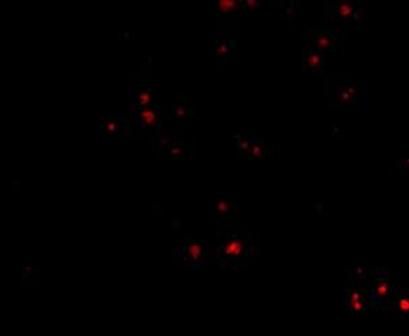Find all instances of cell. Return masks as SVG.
Wrapping results in <instances>:
<instances>
[{
  "label": "cell",
  "instance_id": "6da1fadb",
  "mask_svg": "<svg viewBox=\"0 0 409 336\" xmlns=\"http://www.w3.org/2000/svg\"><path fill=\"white\" fill-rule=\"evenodd\" d=\"M332 88L333 108L342 114L350 111H358L365 108V97L357 90V83L354 77L347 76L335 81Z\"/></svg>",
  "mask_w": 409,
  "mask_h": 336
},
{
  "label": "cell",
  "instance_id": "7a4b0ae2",
  "mask_svg": "<svg viewBox=\"0 0 409 336\" xmlns=\"http://www.w3.org/2000/svg\"><path fill=\"white\" fill-rule=\"evenodd\" d=\"M326 8L339 24H359L366 18L361 0H326Z\"/></svg>",
  "mask_w": 409,
  "mask_h": 336
},
{
  "label": "cell",
  "instance_id": "3957f363",
  "mask_svg": "<svg viewBox=\"0 0 409 336\" xmlns=\"http://www.w3.org/2000/svg\"><path fill=\"white\" fill-rule=\"evenodd\" d=\"M338 31L335 30H316L311 34V39L314 43V48L320 52H338L339 39Z\"/></svg>",
  "mask_w": 409,
  "mask_h": 336
},
{
  "label": "cell",
  "instance_id": "277c9868",
  "mask_svg": "<svg viewBox=\"0 0 409 336\" xmlns=\"http://www.w3.org/2000/svg\"><path fill=\"white\" fill-rule=\"evenodd\" d=\"M304 69L310 73H319L324 69V56L320 50L312 49L304 54Z\"/></svg>",
  "mask_w": 409,
  "mask_h": 336
},
{
  "label": "cell",
  "instance_id": "5b68a950",
  "mask_svg": "<svg viewBox=\"0 0 409 336\" xmlns=\"http://www.w3.org/2000/svg\"><path fill=\"white\" fill-rule=\"evenodd\" d=\"M347 309H351V311H361L365 303H366V297L365 294L362 293L361 290H348L347 292Z\"/></svg>",
  "mask_w": 409,
  "mask_h": 336
},
{
  "label": "cell",
  "instance_id": "8992f818",
  "mask_svg": "<svg viewBox=\"0 0 409 336\" xmlns=\"http://www.w3.org/2000/svg\"><path fill=\"white\" fill-rule=\"evenodd\" d=\"M373 297L378 301H385L389 297V285H388V275L384 274L376 281V288L373 290Z\"/></svg>",
  "mask_w": 409,
  "mask_h": 336
},
{
  "label": "cell",
  "instance_id": "52a82bcc",
  "mask_svg": "<svg viewBox=\"0 0 409 336\" xmlns=\"http://www.w3.org/2000/svg\"><path fill=\"white\" fill-rule=\"evenodd\" d=\"M393 308L396 312H399L403 316H409V293L403 292L399 294V297L396 298L393 303Z\"/></svg>",
  "mask_w": 409,
  "mask_h": 336
},
{
  "label": "cell",
  "instance_id": "ba28073f",
  "mask_svg": "<svg viewBox=\"0 0 409 336\" xmlns=\"http://www.w3.org/2000/svg\"><path fill=\"white\" fill-rule=\"evenodd\" d=\"M218 5L220 12H231L237 7V0H219Z\"/></svg>",
  "mask_w": 409,
  "mask_h": 336
},
{
  "label": "cell",
  "instance_id": "9c48e42d",
  "mask_svg": "<svg viewBox=\"0 0 409 336\" xmlns=\"http://www.w3.org/2000/svg\"><path fill=\"white\" fill-rule=\"evenodd\" d=\"M142 122H143V123L148 124V126H153V124L156 123V116H154V114H153V111H150V109H146V111H143V112H142Z\"/></svg>",
  "mask_w": 409,
  "mask_h": 336
},
{
  "label": "cell",
  "instance_id": "30bf717a",
  "mask_svg": "<svg viewBox=\"0 0 409 336\" xmlns=\"http://www.w3.org/2000/svg\"><path fill=\"white\" fill-rule=\"evenodd\" d=\"M237 1H242V3H245V5L246 7H248V8H254V7H257L258 5V0H237Z\"/></svg>",
  "mask_w": 409,
  "mask_h": 336
},
{
  "label": "cell",
  "instance_id": "8fae6325",
  "mask_svg": "<svg viewBox=\"0 0 409 336\" xmlns=\"http://www.w3.org/2000/svg\"><path fill=\"white\" fill-rule=\"evenodd\" d=\"M149 101H150L149 93H142V95H141V97H139V103H141V105H145L146 103H149Z\"/></svg>",
  "mask_w": 409,
  "mask_h": 336
}]
</instances>
